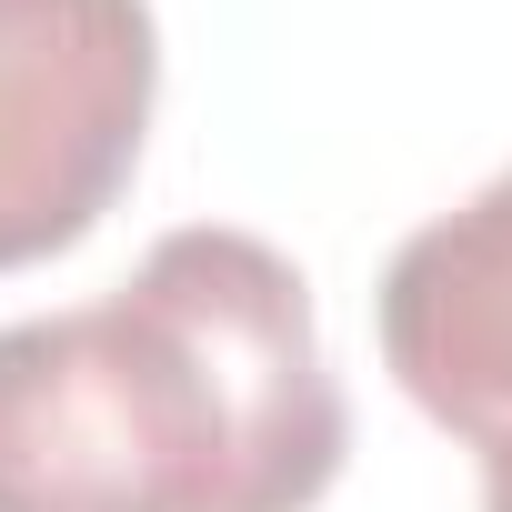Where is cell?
I'll list each match as a JSON object with an SVG mask.
<instances>
[{
	"label": "cell",
	"instance_id": "1",
	"mask_svg": "<svg viewBox=\"0 0 512 512\" xmlns=\"http://www.w3.org/2000/svg\"><path fill=\"white\" fill-rule=\"evenodd\" d=\"M342 452L312 282L262 231L181 221L121 292L0 322V512H312Z\"/></svg>",
	"mask_w": 512,
	"mask_h": 512
},
{
	"label": "cell",
	"instance_id": "2",
	"mask_svg": "<svg viewBox=\"0 0 512 512\" xmlns=\"http://www.w3.org/2000/svg\"><path fill=\"white\" fill-rule=\"evenodd\" d=\"M151 101V0H0V272L71 251L131 191Z\"/></svg>",
	"mask_w": 512,
	"mask_h": 512
},
{
	"label": "cell",
	"instance_id": "3",
	"mask_svg": "<svg viewBox=\"0 0 512 512\" xmlns=\"http://www.w3.org/2000/svg\"><path fill=\"white\" fill-rule=\"evenodd\" d=\"M392 382L482 462L512 452V171H492L462 211L422 221L372 302Z\"/></svg>",
	"mask_w": 512,
	"mask_h": 512
},
{
	"label": "cell",
	"instance_id": "4",
	"mask_svg": "<svg viewBox=\"0 0 512 512\" xmlns=\"http://www.w3.org/2000/svg\"><path fill=\"white\" fill-rule=\"evenodd\" d=\"M482 512H512V452L482 462Z\"/></svg>",
	"mask_w": 512,
	"mask_h": 512
}]
</instances>
